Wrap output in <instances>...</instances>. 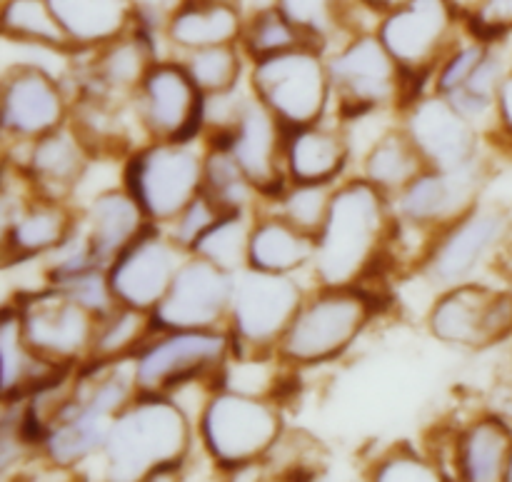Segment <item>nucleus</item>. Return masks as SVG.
Returning <instances> with one entry per match:
<instances>
[{
  "label": "nucleus",
  "mask_w": 512,
  "mask_h": 482,
  "mask_svg": "<svg viewBox=\"0 0 512 482\" xmlns=\"http://www.w3.org/2000/svg\"><path fill=\"white\" fill-rule=\"evenodd\" d=\"M398 218L388 193L370 180L335 188L328 218L315 238L313 270L323 288H350L368 278L390 248Z\"/></svg>",
  "instance_id": "nucleus-1"
},
{
  "label": "nucleus",
  "mask_w": 512,
  "mask_h": 482,
  "mask_svg": "<svg viewBox=\"0 0 512 482\" xmlns=\"http://www.w3.org/2000/svg\"><path fill=\"white\" fill-rule=\"evenodd\" d=\"M193 448V423L165 393H135L103 443L113 480H158L180 473Z\"/></svg>",
  "instance_id": "nucleus-2"
},
{
  "label": "nucleus",
  "mask_w": 512,
  "mask_h": 482,
  "mask_svg": "<svg viewBox=\"0 0 512 482\" xmlns=\"http://www.w3.org/2000/svg\"><path fill=\"white\" fill-rule=\"evenodd\" d=\"M200 440L210 458L240 473L270 458L285 435L283 410L268 395L220 388L205 403L198 420Z\"/></svg>",
  "instance_id": "nucleus-3"
},
{
  "label": "nucleus",
  "mask_w": 512,
  "mask_h": 482,
  "mask_svg": "<svg viewBox=\"0 0 512 482\" xmlns=\"http://www.w3.org/2000/svg\"><path fill=\"white\" fill-rule=\"evenodd\" d=\"M378 305L370 293L358 285L350 288H323L313 298L303 300L293 323L278 345L280 363L293 368L330 363L340 358L363 335Z\"/></svg>",
  "instance_id": "nucleus-4"
},
{
  "label": "nucleus",
  "mask_w": 512,
  "mask_h": 482,
  "mask_svg": "<svg viewBox=\"0 0 512 482\" xmlns=\"http://www.w3.org/2000/svg\"><path fill=\"white\" fill-rule=\"evenodd\" d=\"M460 25H465V18L458 0H405L383 13L375 33L408 75L415 100L423 95V80L438 73L443 60L460 45Z\"/></svg>",
  "instance_id": "nucleus-5"
},
{
  "label": "nucleus",
  "mask_w": 512,
  "mask_h": 482,
  "mask_svg": "<svg viewBox=\"0 0 512 482\" xmlns=\"http://www.w3.org/2000/svg\"><path fill=\"white\" fill-rule=\"evenodd\" d=\"M303 290L290 275L243 268L233 275L228 333L235 358L278 355L285 330L303 305Z\"/></svg>",
  "instance_id": "nucleus-6"
},
{
  "label": "nucleus",
  "mask_w": 512,
  "mask_h": 482,
  "mask_svg": "<svg viewBox=\"0 0 512 482\" xmlns=\"http://www.w3.org/2000/svg\"><path fill=\"white\" fill-rule=\"evenodd\" d=\"M253 95L288 130L320 123L333 100L328 60L315 45H298L253 60Z\"/></svg>",
  "instance_id": "nucleus-7"
},
{
  "label": "nucleus",
  "mask_w": 512,
  "mask_h": 482,
  "mask_svg": "<svg viewBox=\"0 0 512 482\" xmlns=\"http://www.w3.org/2000/svg\"><path fill=\"white\" fill-rule=\"evenodd\" d=\"M328 73L333 98H338L340 113L348 120L395 105L408 108L413 103L408 75L378 33H355L338 45L328 58Z\"/></svg>",
  "instance_id": "nucleus-8"
},
{
  "label": "nucleus",
  "mask_w": 512,
  "mask_h": 482,
  "mask_svg": "<svg viewBox=\"0 0 512 482\" xmlns=\"http://www.w3.org/2000/svg\"><path fill=\"white\" fill-rule=\"evenodd\" d=\"M205 155L193 140H150L125 168V188L138 198L153 225L168 228L203 190Z\"/></svg>",
  "instance_id": "nucleus-9"
},
{
  "label": "nucleus",
  "mask_w": 512,
  "mask_h": 482,
  "mask_svg": "<svg viewBox=\"0 0 512 482\" xmlns=\"http://www.w3.org/2000/svg\"><path fill=\"white\" fill-rule=\"evenodd\" d=\"M233 353L228 330H165L133 355L138 393L170 395L223 370Z\"/></svg>",
  "instance_id": "nucleus-10"
},
{
  "label": "nucleus",
  "mask_w": 512,
  "mask_h": 482,
  "mask_svg": "<svg viewBox=\"0 0 512 482\" xmlns=\"http://www.w3.org/2000/svg\"><path fill=\"white\" fill-rule=\"evenodd\" d=\"M430 333L445 345L483 350L512 335V293L488 285H450L448 293L430 308Z\"/></svg>",
  "instance_id": "nucleus-11"
},
{
  "label": "nucleus",
  "mask_w": 512,
  "mask_h": 482,
  "mask_svg": "<svg viewBox=\"0 0 512 482\" xmlns=\"http://www.w3.org/2000/svg\"><path fill=\"white\" fill-rule=\"evenodd\" d=\"M233 273L200 255L188 253L168 293L150 313L155 333L165 330H215L230 313Z\"/></svg>",
  "instance_id": "nucleus-12"
},
{
  "label": "nucleus",
  "mask_w": 512,
  "mask_h": 482,
  "mask_svg": "<svg viewBox=\"0 0 512 482\" xmlns=\"http://www.w3.org/2000/svg\"><path fill=\"white\" fill-rule=\"evenodd\" d=\"M285 138L288 128L253 95L245 98L233 128L210 133V148L228 150L258 195L275 200L290 183L285 173Z\"/></svg>",
  "instance_id": "nucleus-13"
},
{
  "label": "nucleus",
  "mask_w": 512,
  "mask_h": 482,
  "mask_svg": "<svg viewBox=\"0 0 512 482\" xmlns=\"http://www.w3.org/2000/svg\"><path fill=\"white\" fill-rule=\"evenodd\" d=\"M133 100L150 140H195L203 130L205 95L185 65L155 60Z\"/></svg>",
  "instance_id": "nucleus-14"
},
{
  "label": "nucleus",
  "mask_w": 512,
  "mask_h": 482,
  "mask_svg": "<svg viewBox=\"0 0 512 482\" xmlns=\"http://www.w3.org/2000/svg\"><path fill=\"white\" fill-rule=\"evenodd\" d=\"M188 250L180 248L170 233L150 223L113 263L108 280L115 300L128 308L153 313L178 273Z\"/></svg>",
  "instance_id": "nucleus-15"
},
{
  "label": "nucleus",
  "mask_w": 512,
  "mask_h": 482,
  "mask_svg": "<svg viewBox=\"0 0 512 482\" xmlns=\"http://www.w3.org/2000/svg\"><path fill=\"white\" fill-rule=\"evenodd\" d=\"M403 110V130L418 148L425 168L455 170L478 160V125L445 95H420Z\"/></svg>",
  "instance_id": "nucleus-16"
},
{
  "label": "nucleus",
  "mask_w": 512,
  "mask_h": 482,
  "mask_svg": "<svg viewBox=\"0 0 512 482\" xmlns=\"http://www.w3.org/2000/svg\"><path fill=\"white\" fill-rule=\"evenodd\" d=\"M483 183L480 158L455 170L425 168L398 193V218L440 233L478 205Z\"/></svg>",
  "instance_id": "nucleus-17"
},
{
  "label": "nucleus",
  "mask_w": 512,
  "mask_h": 482,
  "mask_svg": "<svg viewBox=\"0 0 512 482\" xmlns=\"http://www.w3.org/2000/svg\"><path fill=\"white\" fill-rule=\"evenodd\" d=\"M510 230V218L500 208L475 205L470 213L440 230L433 240L425 268L440 285H458L470 280L478 265L498 248Z\"/></svg>",
  "instance_id": "nucleus-18"
},
{
  "label": "nucleus",
  "mask_w": 512,
  "mask_h": 482,
  "mask_svg": "<svg viewBox=\"0 0 512 482\" xmlns=\"http://www.w3.org/2000/svg\"><path fill=\"white\" fill-rule=\"evenodd\" d=\"M100 320L103 318L85 308L68 290H60L40 303V313L28 320V335L53 358L73 363L80 355L90 358Z\"/></svg>",
  "instance_id": "nucleus-19"
},
{
  "label": "nucleus",
  "mask_w": 512,
  "mask_h": 482,
  "mask_svg": "<svg viewBox=\"0 0 512 482\" xmlns=\"http://www.w3.org/2000/svg\"><path fill=\"white\" fill-rule=\"evenodd\" d=\"M95 53L98 55L93 63L90 93L113 100L135 98L140 83L155 63L153 33L143 25H135L120 38L95 48Z\"/></svg>",
  "instance_id": "nucleus-20"
},
{
  "label": "nucleus",
  "mask_w": 512,
  "mask_h": 482,
  "mask_svg": "<svg viewBox=\"0 0 512 482\" xmlns=\"http://www.w3.org/2000/svg\"><path fill=\"white\" fill-rule=\"evenodd\" d=\"M245 20L240 0H180L163 33L175 48L190 53L210 45L240 43Z\"/></svg>",
  "instance_id": "nucleus-21"
},
{
  "label": "nucleus",
  "mask_w": 512,
  "mask_h": 482,
  "mask_svg": "<svg viewBox=\"0 0 512 482\" xmlns=\"http://www.w3.org/2000/svg\"><path fill=\"white\" fill-rule=\"evenodd\" d=\"M88 248L95 263L108 268L140 233L150 225L143 205L128 188H110L90 205Z\"/></svg>",
  "instance_id": "nucleus-22"
},
{
  "label": "nucleus",
  "mask_w": 512,
  "mask_h": 482,
  "mask_svg": "<svg viewBox=\"0 0 512 482\" xmlns=\"http://www.w3.org/2000/svg\"><path fill=\"white\" fill-rule=\"evenodd\" d=\"M350 158V143L340 130L320 123L288 130L285 173L293 183H335Z\"/></svg>",
  "instance_id": "nucleus-23"
},
{
  "label": "nucleus",
  "mask_w": 512,
  "mask_h": 482,
  "mask_svg": "<svg viewBox=\"0 0 512 482\" xmlns=\"http://www.w3.org/2000/svg\"><path fill=\"white\" fill-rule=\"evenodd\" d=\"M512 460V428L503 415L473 420L455 440V473L463 480H508Z\"/></svg>",
  "instance_id": "nucleus-24"
},
{
  "label": "nucleus",
  "mask_w": 512,
  "mask_h": 482,
  "mask_svg": "<svg viewBox=\"0 0 512 482\" xmlns=\"http://www.w3.org/2000/svg\"><path fill=\"white\" fill-rule=\"evenodd\" d=\"M73 48H100L138 25L135 0H48Z\"/></svg>",
  "instance_id": "nucleus-25"
},
{
  "label": "nucleus",
  "mask_w": 512,
  "mask_h": 482,
  "mask_svg": "<svg viewBox=\"0 0 512 482\" xmlns=\"http://www.w3.org/2000/svg\"><path fill=\"white\" fill-rule=\"evenodd\" d=\"M315 238L295 228L283 215L258 218L250 233V268L268 273L293 275L295 270L313 263Z\"/></svg>",
  "instance_id": "nucleus-26"
},
{
  "label": "nucleus",
  "mask_w": 512,
  "mask_h": 482,
  "mask_svg": "<svg viewBox=\"0 0 512 482\" xmlns=\"http://www.w3.org/2000/svg\"><path fill=\"white\" fill-rule=\"evenodd\" d=\"M273 3L303 33V38L323 53L360 33L350 20L353 3L358 0H273Z\"/></svg>",
  "instance_id": "nucleus-27"
},
{
  "label": "nucleus",
  "mask_w": 512,
  "mask_h": 482,
  "mask_svg": "<svg viewBox=\"0 0 512 482\" xmlns=\"http://www.w3.org/2000/svg\"><path fill=\"white\" fill-rule=\"evenodd\" d=\"M423 170V158L403 128L380 135L363 158V178L388 195L400 193Z\"/></svg>",
  "instance_id": "nucleus-28"
},
{
  "label": "nucleus",
  "mask_w": 512,
  "mask_h": 482,
  "mask_svg": "<svg viewBox=\"0 0 512 482\" xmlns=\"http://www.w3.org/2000/svg\"><path fill=\"white\" fill-rule=\"evenodd\" d=\"M150 335H155L150 313L118 305L113 313L100 320L90 350V363H115V360L133 358L148 343Z\"/></svg>",
  "instance_id": "nucleus-29"
},
{
  "label": "nucleus",
  "mask_w": 512,
  "mask_h": 482,
  "mask_svg": "<svg viewBox=\"0 0 512 482\" xmlns=\"http://www.w3.org/2000/svg\"><path fill=\"white\" fill-rule=\"evenodd\" d=\"M253 225L255 220L250 218L248 210L225 213L213 228H208L200 235L190 253L210 260V263L228 270V273H240L250 263V233H253Z\"/></svg>",
  "instance_id": "nucleus-30"
},
{
  "label": "nucleus",
  "mask_w": 512,
  "mask_h": 482,
  "mask_svg": "<svg viewBox=\"0 0 512 482\" xmlns=\"http://www.w3.org/2000/svg\"><path fill=\"white\" fill-rule=\"evenodd\" d=\"M183 65L200 93L208 98V95L238 90L240 75H243V53H240V43L210 45V48L190 50Z\"/></svg>",
  "instance_id": "nucleus-31"
},
{
  "label": "nucleus",
  "mask_w": 512,
  "mask_h": 482,
  "mask_svg": "<svg viewBox=\"0 0 512 482\" xmlns=\"http://www.w3.org/2000/svg\"><path fill=\"white\" fill-rule=\"evenodd\" d=\"M508 75V68H505L503 55L495 53V48L490 45V50L485 53V58L480 60L478 68L470 73V78L460 85L458 90H453L445 98L465 115V118L473 120L475 125L480 120L495 118V103H498V90L503 85V78Z\"/></svg>",
  "instance_id": "nucleus-32"
},
{
  "label": "nucleus",
  "mask_w": 512,
  "mask_h": 482,
  "mask_svg": "<svg viewBox=\"0 0 512 482\" xmlns=\"http://www.w3.org/2000/svg\"><path fill=\"white\" fill-rule=\"evenodd\" d=\"M203 190L218 200L225 213L250 210V203L258 195L248 175L243 173L233 155L225 148H208L205 153V180Z\"/></svg>",
  "instance_id": "nucleus-33"
},
{
  "label": "nucleus",
  "mask_w": 512,
  "mask_h": 482,
  "mask_svg": "<svg viewBox=\"0 0 512 482\" xmlns=\"http://www.w3.org/2000/svg\"><path fill=\"white\" fill-rule=\"evenodd\" d=\"M298 45L310 43L303 38V33L280 13L275 3L255 10V13L245 20L240 48H243L253 60L268 58V55L283 53V50L298 48Z\"/></svg>",
  "instance_id": "nucleus-34"
},
{
  "label": "nucleus",
  "mask_w": 512,
  "mask_h": 482,
  "mask_svg": "<svg viewBox=\"0 0 512 482\" xmlns=\"http://www.w3.org/2000/svg\"><path fill=\"white\" fill-rule=\"evenodd\" d=\"M10 113H13L18 128L30 130V133H43V130L55 128L60 123L63 98L50 80L33 75V78H23L15 85Z\"/></svg>",
  "instance_id": "nucleus-35"
},
{
  "label": "nucleus",
  "mask_w": 512,
  "mask_h": 482,
  "mask_svg": "<svg viewBox=\"0 0 512 482\" xmlns=\"http://www.w3.org/2000/svg\"><path fill=\"white\" fill-rule=\"evenodd\" d=\"M335 183H293L290 180L278 195V215L303 233L318 238L333 203Z\"/></svg>",
  "instance_id": "nucleus-36"
},
{
  "label": "nucleus",
  "mask_w": 512,
  "mask_h": 482,
  "mask_svg": "<svg viewBox=\"0 0 512 482\" xmlns=\"http://www.w3.org/2000/svg\"><path fill=\"white\" fill-rule=\"evenodd\" d=\"M3 25L10 33L38 40V43L58 45V48L70 45V38L65 35L58 18H55L48 0H8L3 13Z\"/></svg>",
  "instance_id": "nucleus-37"
},
{
  "label": "nucleus",
  "mask_w": 512,
  "mask_h": 482,
  "mask_svg": "<svg viewBox=\"0 0 512 482\" xmlns=\"http://www.w3.org/2000/svg\"><path fill=\"white\" fill-rule=\"evenodd\" d=\"M88 165V145L75 135H55L38 150V168L58 185H73Z\"/></svg>",
  "instance_id": "nucleus-38"
},
{
  "label": "nucleus",
  "mask_w": 512,
  "mask_h": 482,
  "mask_svg": "<svg viewBox=\"0 0 512 482\" xmlns=\"http://www.w3.org/2000/svg\"><path fill=\"white\" fill-rule=\"evenodd\" d=\"M373 478L383 482H433L443 480L445 473L438 460H428L408 445H398L378 460Z\"/></svg>",
  "instance_id": "nucleus-39"
},
{
  "label": "nucleus",
  "mask_w": 512,
  "mask_h": 482,
  "mask_svg": "<svg viewBox=\"0 0 512 482\" xmlns=\"http://www.w3.org/2000/svg\"><path fill=\"white\" fill-rule=\"evenodd\" d=\"M225 215V210L220 208L218 200L210 198L205 190H200L193 200L183 208V213L168 225V233L180 248H185L190 253L193 245L198 243L200 235L205 233L208 228H213L220 218Z\"/></svg>",
  "instance_id": "nucleus-40"
},
{
  "label": "nucleus",
  "mask_w": 512,
  "mask_h": 482,
  "mask_svg": "<svg viewBox=\"0 0 512 482\" xmlns=\"http://www.w3.org/2000/svg\"><path fill=\"white\" fill-rule=\"evenodd\" d=\"M470 38L498 43L512 35V0H473L463 8Z\"/></svg>",
  "instance_id": "nucleus-41"
},
{
  "label": "nucleus",
  "mask_w": 512,
  "mask_h": 482,
  "mask_svg": "<svg viewBox=\"0 0 512 482\" xmlns=\"http://www.w3.org/2000/svg\"><path fill=\"white\" fill-rule=\"evenodd\" d=\"M490 45L495 43H483V40L473 38L470 43H460L448 58L443 60V65L435 73V93L450 95L453 90H458L465 80L470 78L475 68L480 65V60L485 58V53L490 50Z\"/></svg>",
  "instance_id": "nucleus-42"
},
{
  "label": "nucleus",
  "mask_w": 512,
  "mask_h": 482,
  "mask_svg": "<svg viewBox=\"0 0 512 482\" xmlns=\"http://www.w3.org/2000/svg\"><path fill=\"white\" fill-rule=\"evenodd\" d=\"M70 233V218L60 208L40 210L33 218H28V223L23 225V230L18 233V243L28 250H40L50 248V245L63 243L65 235Z\"/></svg>",
  "instance_id": "nucleus-43"
},
{
  "label": "nucleus",
  "mask_w": 512,
  "mask_h": 482,
  "mask_svg": "<svg viewBox=\"0 0 512 482\" xmlns=\"http://www.w3.org/2000/svg\"><path fill=\"white\" fill-rule=\"evenodd\" d=\"M178 5L180 0H135L138 25H143V28L150 30V33H153V30H160V33H163L170 15L175 13Z\"/></svg>",
  "instance_id": "nucleus-44"
},
{
  "label": "nucleus",
  "mask_w": 512,
  "mask_h": 482,
  "mask_svg": "<svg viewBox=\"0 0 512 482\" xmlns=\"http://www.w3.org/2000/svg\"><path fill=\"white\" fill-rule=\"evenodd\" d=\"M495 120L500 125V133L512 140V70L503 78L498 90V103H495Z\"/></svg>",
  "instance_id": "nucleus-45"
},
{
  "label": "nucleus",
  "mask_w": 512,
  "mask_h": 482,
  "mask_svg": "<svg viewBox=\"0 0 512 482\" xmlns=\"http://www.w3.org/2000/svg\"><path fill=\"white\" fill-rule=\"evenodd\" d=\"M400 3H405V0H358V5H365V8H373L375 13H388V10L398 8Z\"/></svg>",
  "instance_id": "nucleus-46"
},
{
  "label": "nucleus",
  "mask_w": 512,
  "mask_h": 482,
  "mask_svg": "<svg viewBox=\"0 0 512 482\" xmlns=\"http://www.w3.org/2000/svg\"><path fill=\"white\" fill-rule=\"evenodd\" d=\"M458 3L463 5V8H465V5H470V3H473V0H458Z\"/></svg>",
  "instance_id": "nucleus-47"
},
{
  "label": "nucleus",
  "mask_w": 512,
  "mask_h": 482,
  "mask_svg": "<svg viewBox=\"0 0 512 482\" xmlns=\"http://www.w3.org/2000/svg\"><path fill=\"white\" fill-rule=\"evenodd\" d=\"M508 480H512V460H510V470H508Z\"/></svg>",
  "instance_id": "nucleus-48"
}]
</instances>
